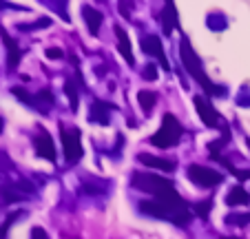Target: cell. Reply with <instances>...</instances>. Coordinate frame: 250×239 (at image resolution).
Here are the masks:
<instances>
[{"mask_svg": "<svg viewBox=\"0 0 250 239\" xmlns=\"http://www.w3.org/2000/svg\"><path fill=\"white\" fill-rule=\"evenodd\" d=\"M131 182H133V186L140 188V191L155 195L157 202H166V204H182V202H184V199L180 197V193L175 191L173 182H170V179H166V177H160V175L135 173Z\"/></svg>", "mask_w": 250, "mask_h": 239, "instance_id": "obj_1", "label": "cell"}, {"mask_svg": "<svg viewBox=\"0 0 250 239\" xmlns=\"http://www.w3.org/2000/svg\"><path fill=\"white\" fill-rule=\"evenodd\" d=\"M140 211L148 217H160V219H168L177 226H186L193 217V213L188 211V204H166V202H157V199H151V202H140Z\"/></svg>", "mask_w": 250, "mask_h": 239, "instance_id": "obj_2", "label": "cell"}, {"mask_svg": "<svg viewBox=\"0 0 250 239\" xmlns=\"http://www.w3.org/2000/svg\"><path fill=\"white\" fill-rule=\"evenodd\" d=\"M180 56H182V62H184L186 71H188V73L197 80L199 85L206 89V93H210V95H224V93H226V89H224V87L212 85L210 80H208L206 71H204V66H202V60H199V56L193 51V49H190V43L186 40V38H182Z\"/></svg>", "mask_w": 250, "mask_h": 239, "instance_id": "obj_3", "label": "cell"}, {"mask_svg": "<svg viewBox=\"0 0 250 239\" xmlns=\"http://www.w3.org/2000/svg\"><path fill=\"white\" fill-rule=\"evenodd\" d=\"M182 133H184V127L177 122V117L173 113H166L162 120V129L151 137V144L160 146V149H170L182 140Z\"/></svg>", "mask_w": 250, "mask_h": 239, "instance_id": "obj_4", "label": "cell"}, {"mask_svg": "<svg viewBox=\"0 0 250 239\" xmlns=\"http://www.w3.org/2000/svg\"><path fill=\"white\" fill-rule=\"evenodd\" d=\"M62 146H64V157L69 164H78L82 157V144H80V131L78 129H60Z\"/></svg>", "mask_w": 250, "mask_h": 239, "instance_id": "obj_5", "label": "cell"}, {"mask_svg": "<svg viewBox=\"0 0 250 239\" xmlns=\"http://www.w3.org/2000/svg\"><path fill=\"white\" fill-rule=\"evenodd\" d=\"M188 177H190V182L199 184V186H206V188L217 186V184L224 182L222 173L208 169V166H199V164H190L188 166Z\"/></svg>", "mask_w": 250, "mask_h": 239, "instance_id": "obj_6", "label": "cell"}, {"mask_svg": "<svg viewBox=\"0 0 250 239\" xmlns=\"http://www.w3.org/2000/svg\"><path fill=\"white\" fill-rule=\"evenodd\" d=\"M193 102H195V109H197L199 117L204 120V124L210 129H217L222 117H219V113L215 111V109H212V102H208V98H204V95H195Z\"/></svg>", "mask_w": 250, "mask_h": 239, "instance_id": "obj_7", "label": "cell"}, {"mask_svg": "<svg viewBox=\"0 0 250 239\" xmlns=\"http://www.w3.org/2000/svg\"><path fill=\"white\" fill-rule=\"evenodd\" d=\"M142 49H144V53H148V56L160 58V62H162L164 69H170L168 60H166V56H164V47H162V43H160V38L157 36H144L142 38Z\"/></svg>", "mask_w": 250, "mask_h": 239, "instance_id": "obj_8", "label": "cell"}, {"mask_svg": "<svg viewBox=\"0 0 250 239\" xmlns=\"http://www.w3.org/2000/svg\"><path fill=\"white\" fill-rule=\"evenodd\" d=\"M36 151H38V155H42L44 159H49V162L56 164V146H53V140L49 137V133L44 131V129H40V135L36 137Z\"/></svg>", "mask_w": 250, "mask_h": 239, "instance_id": "obj_9", "label": "cell"}, {"mask_svg": "<svg viewBox=\"0 0 250 239\" xmlns=\"http://www.w3.org/2000/svg\"><path fill=\"white\" fill-rule=\"evenodd\" d=\"M160 20H162V27H164V33L170 36L175 24H177V9H175V2H166L162 14H160Z\"/></svg>", "mask_w": 250, "mask_h": 239, "instance_id": "obj_10", "label": "cell"}, {"mask_svg": "<svg viewBox=\"0 0 250 239\" xmlns=\"http://www.w3.org/2000/svg\"><path fill=\"white\" fill-rule=\"evenodd\" d=\"M0 36H2V40H5V44H7V65H9V71H14L16 66H18V62H20V49H18V43H16L14 38H9L2 29H0Z\"/></svg>", "mask_w": 250, "mask_h": 239, "instance_id": "obj_11", "label": "cell"}, {"mask_svg": "<svg viewBox=\"0 0 250 239\" xmlns=\"http://www.w3.org/2000/svg\"><path fill=\"white\" fill-rule=\"evenodd\" d=\"M140 162H142V164H146V166H151V169L166 171V173H170V171L175 169V162L164 159V157H155V155H148V153H142L140 155Z\"/></svg>", "mask_w": 250, "mask_h": 239, "instance_id": "obj_12", "label": "cell"}, {"mask_svg": "<svg viewBox=\"0 0 250 239\" xmlns=\"http://www.w3.org/2000/svg\"><path fill=\"white\" fill-rule=\"evenodd\" d=\"M115 36H118V49H120V53L124 56V60L128 62V65H133L135 62V58H133V51H131V43H128V36L124 33V29L120 27H115Z\"/></svg>", "mask_w": 250, "mask_h": 239, "instance_id": "obj_13", "label": "cell"}, {"mask_svg": "<svg viewBox=\"0 0 250 239\" xmlns=\"http://www.w3.org/2000/svg\"><path fill=\"white\" fill-rule=\"evenodd\" d=\"M226 204L228 206H248L250 195L244 191V186H235V188H230V193H228Z\"/></svg>", "mask_w": 250, "mask_h": 239, "instance_id": "obj_14", "label": "cell"}, {"mask_svg": "<svg viewBox=\"0 0 250 239\" xmlns=\"http://www.w3.org/2000/svg\"><path fill=\"white\" fill-rule=\"evenodd\" d=\"M82 14H84V20H86V24H89L91 36H98V33H100V24H102V14H100V11H95L93 7H84V9H82Z\"/></svg>", "mask_w": 250, "mask_h": 239, "instance_id": "obj_15", "label": "cell"}, {"mask_svg": "<svg viewBox=\"0 0 250 239\" xmlns=\"http://www.w3.org/2000/svg\"><path fill=\"white\" fill-rule=\"evenodd\" d=\"M91 117H93L98 124H109V107L104 102H93V107H91Z\"/></svg>", "mask_w": 250, "mask_h": 239, "instance_id": "obj_16", "label": "cell"}, {"mask_svg": "<svg viewBox=\"0 0 250 239\" xmlns=\"http://www.w3.org/2000/svg\"><path fill=\"white\" fill-rule=\"evenodd\" d=\"M137 102H140V107L144 113H151L153 107H155V102H157V95L153 93V91H140V93H137Z\"/></svg>", "mask_w": 250, "mask_h": 239, "instance_id": "obj_17", "label": "cell"}, {"mask_svg": "<svg viewBox=\"0 0 250 239\" xmlns=\"http://www.w3.org/2000/svg\"><path fill=\"white\" fill-rule=\"evenodd\" d=\"M64 91L71 100V111H76L78 109V91H76V85H73V80H66L64 82Z\"/></svg>", "mask_w": 250, "mask_h": 239, "instance_id": "obj_18", "label": "cell"}, {"mask_svg": "<svg viewBox=\"0 0 250 239\" xmlns=\"http://www.w3.org/2000/svg\"><path fill=\"white\" fill-rule=\"evenodd\" d=\"M0 195H2V202H5V204H9V202H20V199H22V195H20V193H16L14 188H9V186L0 188Z\"/></svg>", "mask_w": 250, "mask_h": 239, "instance_id": "obj_19", "label": "cell"}, {"mask_svg": "<svg viewBox=\"0 0 250 239\" xmlns=\"http://www.w3.org/2000/svg\"><path fill=\"white\" fill-rule=\"evenodd\" d=\"M212 208V199H206V202H199L195 204V215L202 217V219H206L208 217V211Z\"/></svg>", "mask_w": 250, "mask_h": 239, "instance_id": "obj_20", "label": "cell"}, {"mask_svg": "<svg viewBox=\"0 0 250 239\" xmlns=\"http://www.w3.org/2000/svg\"><path fill=\"white\" fill-rule=\"evenodd\" d=\"M11 93H14V95H18V98L22 100L24 104H29V107H36V102H33V100H36V98H31V95H29L24 89H20V87H14V89H11Z\"/></svg>", "mask_w": 250, "mask_h": 239, "instance_id": "obj_21", "label": "cell"}, {"mask_svg": "<svg viewBox=\"0 0 250 239\" xmlns=\"http://www.w3.org/2000/svg\"><path fill=\"white\" fill-rule=\"evenodd\" d=\"M18 217H20V213H11V215L7 217V219H5V224L0 226V239H5V237H7V230L11 228V224H14V221L18 219Z\"/></svg>", "mask_w": 250, "mask_h": 239, "instance_id": "obj_22", "label": "cell"}, {"mask_svg": "<svg viewBox=\"0 0 250 239\" xmlns=\"http://www.w3.org/2000/svg\"><path fill=\"white\" fill-rule=\"evenodd\" d=\"M226 221L228 224H239V226L250 224V213H244V215H228Z\"/></svg>", "mask_w": 250, "mask_h": 239, "instance_id": "obj_23", "label": "cell"}, {"mask_svg": "<svg viewBox=\"0 0 250 239\" xmlns=\"http://www.w3.org/2000/svg\"><path fill=\"white\" fill-rule=\"evenodd\" d=\"M142 75H144V80H155L157 78V66L155 65H146L144 66V71H142Z\"/></svg>", "mask_w": 250, "mask_h": 239, "instance_id": "obj_24", "label": "cell"}, {"mask_svg": "<svg viewBox=\"0 0 250 239\" xmlns=\"http://www.w3.org/2000/svg\"><path fill=\"white\" fill-rule=\"evenodd\" d=\"M31 239H49V235L44 233V228H40V226H33V228H31Z\"/></svg>", "mask_w": 250, "mask_h": 239, "instance_id": "obj_25", "label": "cell"}, {"mask_svg": "<svg viewBox=\"0 0 250 239\" xmlns=\"http://www.w3.org/2000/svg\"><path fill=\"white\" fill-rule=\"evenodd\" d=\"M47 58H51V60H60L62 58V51L58 47H51V49H47Z\"/></svg>", "mask_w": 250, "mask_h": 239, "instance_id": "obj_26", "label": "cell"}, {"mask_svg": "<svg viewBox=\"0 0 250 239\" xmlns=\"http://www.w3.org/2000/svg\"><path fill=\"white\" fill-rule=\"evenodd\" d=\"M2 129H5V120H2V117H0V131H2Z\"/></svg>", "mask_w": 250, "mask_h": 239, "instance_id": "obj_27", "label": "cell"}, {"mask_svg": "<svg viewBox=\"0 0 250 239\" xmlns=\"http://www.w3.org/2000/svg\"><path fill=\"white\" fill-rule=\"evenodd\" d=\"M246 144H248V149H250V140H248V137H246Z\"/></svg>", "mask_w": 250, "mask_h": 239, "instance_id": "obj_28", "label": "cell"}, {"mask_svg": "<svg viewBox=\"0 0 250 239\" xmlns=\"http://www.w3.org/2000/svg\"><path fill=\"white\" fill-rule=\"evenodd\" d=\"M230 239H237V237H230Z\"/></svg>", "mask_w": 250, "mask_h": 239, "instance_id": "obj_29", "label": "cell"}]
</instances>
